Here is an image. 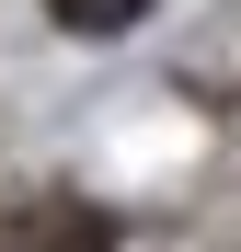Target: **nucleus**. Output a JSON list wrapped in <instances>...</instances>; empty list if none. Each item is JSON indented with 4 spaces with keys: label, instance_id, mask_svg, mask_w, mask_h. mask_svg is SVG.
I'll return each instance as SVG.
<instances>
[{
    "label": "nucleus",
    "instance_id": "nucleus-1",
    "mask_svg": "<svg viewBox=\"0 0 241 252\" xmlns=\"http://www.w3.org/2000/svg\"><path fill=\"white\" fill-rule=\"evenodd\" d=\"M0 252H103V218L69 206V195H34V206L0 218Z\"/></svg>",
    "mask_w": 241,
    "mask_h": 252
},
{
    "label": "nucleus",
    "instance_id": "nucleus-2",
    "mask_svg": "<svg viewBox=\"0 0 241 252\" xmlns=\"http://www.w3.org/2000/svg\"><path fill=\"white\" fill-rule=\"evenodd\" d=\"M46 12H58L69 34H127V23L149 12V0H46Z\"/></svg>",
    "mask_w": 241,
    "mask_h": 252
}]
</instances>
